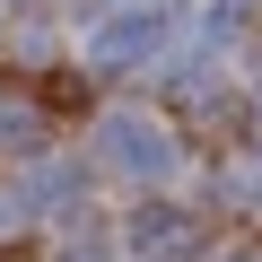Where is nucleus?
<instances>
[{
    "label": "nucleus",
    "mask_w": 262,
    "mask_h": 262,
    "mask_svg": "<svg viewBox=\"0 0 262 262\" xmlns=\"http://www.w3.org/2000/svg\"><path fill=\"white\" fill-rule=\"evenodd\" d=\"M175 27H184V9L175 0H131V9H114L105 27H96V70H140V61H158L166 44H175Z\"/></svg>",
    "instance_id": "obj_1"
},
{
    "label": "nucleus",
    "mask_w": 262,
    "mask_h": 262,
    "mask_svg": "<svg viewBox=\"0 0 262 262\" xmlns=\"http://www.w3.org/2000/svg\"><path fill=\"white\" fill-rule=\"evenodd\" d=\"M96 158H105L122 184H166V175H175V131H166L158 114H105Z\"/></svg>",
    "instance_id": "obj_2"
}]
</instances>
